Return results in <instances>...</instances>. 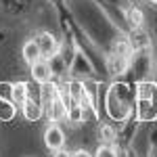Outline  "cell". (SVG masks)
Wrapping results in <instances>:
<instances>
[{
	"label": "cell",
	"instance_id": "1",
	"mask_svg": "<svg viewBox=\"0 0 157 157\" xmlns=\"http://www.w3.org/2000/svg\"><path fill=\"white\" fill-rule=\"evenodd\" d=\"M107 111H109V115H111L113 120H117V121L126 120V117L130 115V105L120 97V86H113V88L109 90V94H107Z\"/></svg>",
	"mask_w": 157,
	"mask_h": 157
},
{
	"label": "cell",
	"instance_id": "2",
	"mask_svg": "<svg viewBox=\"0 0 157 157\" xmlns=\"http://www.w3.org/2000/svg\"><path fill=\"white\" fill-rule=\"evenodd\" d=\"M38 46H40V52H42V59H55L57 57V52H59V42H57V38L48 34V32H42V34H38L36 38Z\"/></svg>",
	"mask_w": 157,
	"mask_h": 157
},
{
	"label": "cell",
	"instance_id": "3",
	"mask_svg": "<svg viewBox=\"0 0 157 157\" xmlns=\"http://www.w3.org/2000/svg\"><path fill=\"white\" fill-rule=\"evenodd\" d=\"M44 145L48 151H59L65 145V132L61 130L57 124H48L44 130Z\"/></svg>",
	"mask_w": 157,
	"mask_h": 157
},
{
	"label": "cell",
	"instance_id": "4",
	"mask_svg": "<svg viewBox=\"0 0 157 157\" xmlns=\"http://www.w3.org/2000/svg\"><path fill=\"white\" fill-rule=\"evenodd\" d=\"M29 69H32V78L38 84H46V82L52 80V67H50V63L46 59L36 61L34 65H29Z\"/></svg>",
	"mask_w": 157,
	"mask_h": 157
},
{
	"label": "cell",
	"instance_id": "5",
	"mask_svg": "<svg viewBox=\"0 0 157 157\" xmlns=\"http://www.w3.org/2000/svg\"><path fill=\"white\" fill-rule=\"evenodd\" d=\"M67 109H69V103L61 97V94H57L55 101L50 103V107L46 109V111H48V117L52 121H61V120H65V117H67Z\"/></svg>",
	"mask_w": 157,
	"mask_h": 157
},
{
	"label": "cell",
	"instance_id": "6",
	"mask_svg": "<svg viewBox=\"0 0 157 157\" xmlns=\"http://www.w3.org/2000/svg\"><path fill=\"white\" fill-rule=\"evenodd\" d=\"M21 55H23V61L27 65H34L36 61L42 59V52H40V46H38L36 40H27L21 48Z\"/></svg>",
	"mask_w": 157,
	"mask_h": 157
},
{
	"label": "cell",
	"instance_id": "7",
	"mask_svg": "<svg viewBox=\"0 0 157 157\" xmlns=\"http://www.w3.org/2000/svg\"><path fill=\"white\" fill-rule=\"evenodd\" d=\"M21 109H23V115H25V120H29V121H36L42 117V113H44V107H42V103L40 101H25L23 105H21Z\"/></svg>",
	"mask_w": 157,
	"mask_h": 157
},
{
	"label": "cell",
	"instance_id": "8",
	"mask_svg": "<svg viewBox=\"0 0 157 157\" xmlns=\"http://www.w3.org/2000/svg\"><path fill=\"white\" fill-rule=\"evenodd\" d=\"M27 98H29V94H27V84H25V82H17V84H13L11 101L15 103V105H19V107H21Z\"/></svg>",
	"mask_w": 157,
	"mask_h": 157
},
{
	"label": "cell",
	"instance_id": "9",
	"mask_svg": "<svg viewBox=\"0 0 157 157\" xmlns=\"http://www.w3.org/2000/svg\"><path fill=\"white\" fill-rule=\"evenodd\" d=\"M128 67H130V59L111 55V59H109V69H111V73H124Z\"/></svg>",
	"mask_w": 157,
	"mask_h": 157
},
{
	"label": "cell",
	"instance_id": "10",
	"mask_svg": "<svg viewBox=\"0 0 157 157\" xmlns=\"http://www.w3.org/2000/svg\"><path fill=\"white\" fill-rule=\"evenodd\" d=\"M55 97H57V90H55V86L50 84V82H46V84H42V107L44 109H48L50 107V103L55 101Z\"/></svg>",
	"mask_w": 157,
	"mask_h": 157
},
{
	"label": "cell",
	"instance_id": "11",
	"mask_svg": "<svg viewBox=\"0 0 157 157\" xmlns=\"http://www.w3.org/2000/svg\"><path fill=\"white\" fill-rule=\"evenodd\" d=\"M126 19H128V23L132 25L134 29H138L140 25H143V21H145V17H143V13H140V9H128L126 11Z\"/></svg>",
	"mask_w": 157,
	"mask_h": 157
},
{
	"label": "cell",
	"instance_id": "12",
	"mask_svg": "<svg viewBox=\"0 0 157 157\" xmlns=\"http://www.w3.org/2000/svg\"><path fill=\"white\" fill-rule=\"evenodd\" d=\"M67 120L73 121V124H80V121L84 120V109L80 103H71L69 109H67Z\"/></svg>",
	"mask_w": 157,
	"mask_h": 157
},
{
	"label": "cell",
	"instance_id": "13",
	"mask_svg": "<svg viewBox=\"0 0 157 157\" xmlns=\"http://www.w3.org/2000/svg\"><path fill=\"white\" fill-rule=\"evenodd\" d=\"M113 55L130 59V57H132V44H130V42H126V40L117 42V44H115V48H113Z\"/></svg>",
	"mask_w": 157,
	"mask_h": 157
},
{
	"label": "cell",
	"instance_id": "14",
	"mask_svg": "<svg viewBox=\"0 0 157 157\" xmlns=\"http://www.w3.org/2000/svg\"><path fill=\"white\" fill-rule=\"evenodd\" d=\"M140 120H149V117H153V107H151V98H140Z\"/></svg>",
	"mask_w": 157,
	"mask_h": 157
},
{
	"label": "cell",
	"instance_id": "15",
	"mask_svg": "<svg viewBox=\"0 0 157 157\" xmlns=\"http://www.w3.org/2000/svg\"><path fill=\"white\" fill-rule=\"evenodd\" d=\"M101 140H103L105 145H111V143L115 140V130H113L111 126H101Z\"/></svg>",
	"mask_w": 157,
	"mask_h": 157
},
{
	"label": "cell",
	"instance_id": "16",
	"mask_svg": "<svg viewBox=\"0 0 157 157\" xmlns=\"http://www.w3.org/2000/svg\"><path fill=\"white\" fill-rule=\"evenodd\" d=\"M92 157H117V151H115L111 145H101Z\"/></svg>",
	"mask_w": 157,
	"mask_h": 157
},
{
	"label": "cell",
	"instance_id": "17",
	"mask_svg": "<svg viewBox=\"0 0 157 157\" xmlns=\"http://www.w3.org/2000/svg\"><path fill=\"white\" fill-rule=\"evenodd\" d=\"M11 94H13V84H6V82H2V84H0V98H4V101H11Z\"/></svg>",
	"mask_w": 157,
	"mask_h": 157
},
{
	"label": "cell",
	"instance_id": "18",
	"mask_svg": "<svg viewBox=\"0 0 157 157\" xmlns=\"http://www.w3.org/2000/svg\"><path fill=\"white\" fill-rule=\"evenodd\" d=\"M11 115H13V109L9 103H0V117L2 120H11Z\"/></svg>",
	"mask_w": 157,
	"mask_h": 157
},
{
	"label": "cell",
	"instance_id": "19",
	"mask_svg": "<svg viewBox=\"0 0 157 157\" xmlns=\"http://www.w3.org/2000/svg\"><path fill=\"white\" fill-rule=\"evenodd\" d=\"M71 157H92V155H90L86 149H78V151H73V153H71Z\"/></svg>",
	"mask_w": 157,
	"mask_h": 157
},
{
	"label": "cell",
	"instance_id": "20",
	"mask_svg": "<svg viewBox=\"0 0 157 157\" xmlns=\"http://www.w3.org/2000/svg\"><path fill=\"white\" fill-rule=\"evenodd\" d=\"M52 157H71L69 151H65V149H59V151H55V155Z\"/></svg>",
	"mask_w": 157,
	"mask_h": 157
},
{
	"label": "cell",
	"instance_id": "21",
	"mask_svg": "<svg viewBox=\"0 0 157 157\" xmlns=\"http://www.w3.org/2000/svg\"><path fill=\"white\" fill-rule=\"evenodd\" d=\"M151 2H155V4H157V0H151Z\"/></svg>",
	"mask_w": 157,
	"mask_h": 157
}]
</instances>
